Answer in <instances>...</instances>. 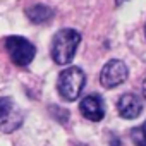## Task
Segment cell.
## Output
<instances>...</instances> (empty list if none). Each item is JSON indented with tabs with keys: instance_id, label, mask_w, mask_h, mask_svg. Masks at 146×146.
Returning a JSON list of instances; mask_svg holds the SVG:
<instances>
[{
	"instance_id": "30bf717a",
	"label": "cell",
	"mask_w": 146,
	"mask_h": 146,
	"mask_svg": "<svg viewBox=\"0 0 146 146\" xmlns=\"http://www.w3.org/2000/svg\"><path fill=\"white\" fill-rule=\"evenodd\" d=\"M143 95L146 96V79H144V83H143Z\"/></svg>"
},
{
	"instance_id": "7a4b0ae2",
	"label": "cell",
	"mask_w": 146,
	"mask_h": 146,
	"mask_svg": "<svg viewBox=\"0 0 146 146\" xmlns=\"http://www.w3.org/2000/svg\"><path fill=\"white\" fill-rule=\"evenodd\" d=\"M84 83H86L84 72L79 67H69V69H64L60 72L58 81H57V90L64 100L74 102L81 95Z\"/></svg>"
},
{
	"instance_id": "ba28073f",
	"label": "cell",
	"mask_w": 146,
	"mask_h": 146,
	"mask_svg": "<svg viewBox=\"0 0 146 146\" xmlns=\"http://www.w3.org/2000/svg\"><path fill=\"white\" fill-rule=\"evenodd\" d=\"M26 16L31 23L35 24H45L48 23L52 17H53V11L46 5H41V4H36V5H31L28 11H26Z\"/></svg>"
},
{
	"instance_id": "277c9868",
	"label": "cell",
	"mask_w": 146,
	"mask_h": 146,
	"mask_svg": "<svg viewBox=\"0 0 146 146\" xmlns=\"http://www.w3.org/2000/svg\"><path fill=\"white\" fill-rule=\"evenodd\" d=\"M23 124V112L14 103L12 98L2 96L0 98V131L14 132Z\"/></svg>"
},
{
	"instance_id": "9c48e42d",
	"label": "cell",
	"mask_w": 146,
	"mask_h": 146,
	"mask_svg": "<svg viewBox=\"0 0 146 146\" xmlns=\"http://www.w3.org/2000/svg\"><path fill=\"white\" fill-rule=\"evenodd\" d=\"M131 137L136 146H146V120L139 127H134L131 131Z\"/></svg>"
},
{
	"instance_id": "52a82bcc",
	"label": "cell",
	"mask_w": 146,
	"mask_h": 146,
	"mask_svg": "<svg viewBox=\"0 0 146 146\" xmlns=\"http://www.w3.org/2000/svg\"><path fill=\"white\" fill-rule=\"evenodd\" d=\"M117 110H119L120 117L131 120V119H136V117L141 115V112H143V102H141L139 96H136L132 93H127V95L120 96V100L117 103Z\"/></svg>"
},
{
	"instance_id": "7c38bea8",
	"label": "cell",
	"mask_w": 146,
	"mask_h": 146,
	"mask_svg": "<svg viewBox=\"0 0 146 146\" xmlns=\"http://www.w3.org/2000/svg\"><path fill=\"white\" fill-rule=\"evenodd\" d=\"M144 33H146V28H144Z\"/></svg>"
},
{
	"instance_id": "8992f818",
	"label": "cell",
	"mask_w": 146,
	"mask_h": 146,
	"mask_svg": "<svg viewBox=\"0 0 146 146\" xmlns=\"http://www.w3.org/2000/svg\"><path fill=\"white\" fill-rule=\"evenodd\" d=\"M79 110H81V113L88 120H93V122L102 120L103 115H105V105H103L102 96H98V95H88V96H84L83 102H81V105H79Z\"/></svg>"
},
{
	"instance_id": "3957f363",
	"label": "cell",
	"mask_w": 146,
	"mask_h": 146,
	"mask_svg": "<svg viewBox=\"0 0 146 146\" xmlns=\"http://www.w3.org/2000/svg\"><path fill=\"white\" fill-rule=\"evenodd\" d=\"M5 50H7L11 60L19 67L29 65L31 60L35 58V53H36L35 45L29 40L23 38V36H9V38H5Z\"/></svg>"
},
{
	"instance_id": "5b68a950",
	"label": "cell",
	"mask_w": 146,
	"mask_h": 146,
	"mask_svg": "<svg viewBox=\"0 0 146 146\" xmlns=\"http://www.w3.org/2000/svg\"><path fill=\"white\" fill-rule=\"evenodd\" d=\"M127 76H129V70L122 60H110L102 69L100 83L105 88H115V86L122 84L127 79Z\"/></svg>"
},
{
	"instance_id": "8fae6325",
	"label": "cell",
	"mask_w": 146,
	"mask_h": 146,
	"mask_svg": "<svg viewBox=\"0 0 146 146\" xmlns=\"http://www.w3.org/2000/svg\"><path fill=\"white\" fill-rule=\"evenodd\" d=\"M120 2H122V0H117V4H120Z\"/></svg>"
},
{
	"instance_id": "6da1fadb",
	"label": "cell",
	"mask_w": 146,
	"mask_h": 146,
	"mask_svg": "<svg viewBox=\"0 0 146 146\" xmlns=\"http://www.w3.org/2000/svg\"><path fill=\"white\" fill-rule=\"evenodd\" d=\"M81 35L74 29H60L55 33L52 40V58L58 65L69 64L76 55V50L79 46Z\"/></svg>"
}]
</instances>
